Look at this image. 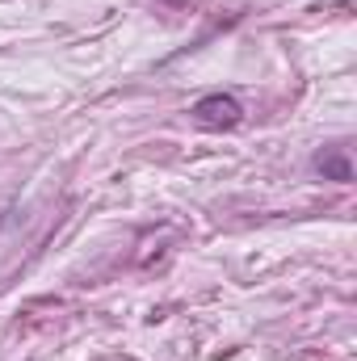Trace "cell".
Returning <instances> with one entry per match:
<instances>
[{"mask_svg":"<svg viewBox=\"0 0 357 361\" xmlns=\"http://www.w3.org/2000/svg\"><path fill=\"white\" fill-rule=\"evenodd\" d=\"M193 122L206 126V130H236L244 122V105L231 92H206L193 105Z\"/></svg>","mask_w":357,"mask_h":361,"instance_id":"obj_1","label":"cell"},{"mask_svg":"<svg viewBox=\"0 0 357 361\" xmlns=\"http://www.w3.org/2000/svg\"><path fill=\"white\" fill-rule=\"evenodd\" d=\"M164 4H189V0H164Z\"/></svg>","mask_w":357,"mask_h":361,"instance_id":"obj_3","label":"cell"},{"mask_svg":"<svg viewBox=\"0 0 357 361\" xmlns=\"http://www.w3.org/2000/svg\"><path fill=\"white\" fill-rule=\"evenodd\" d=\"M315 173H324L328 180H349V177H353V169H349V156H345L341 147H328V152H320V156H315Z\"/></svg>","mask_w":357,"mask_h":361,"instance_id":"obj_2","label":"cell"}]
</instances>
